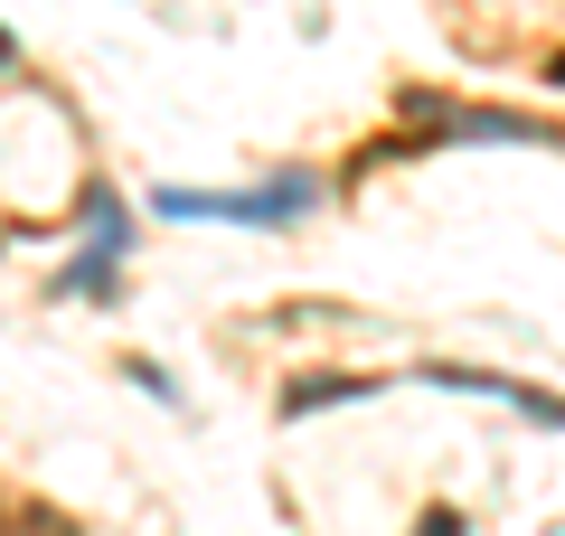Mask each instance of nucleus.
I'll use <instances>...</instances> for the list:
<instances>
[{"mask_svg":"<svg viewBox=\"0 0 565 536\" xmlns=\"http://www.w3.org/2000/svg\"><path fill=\"white\" fill-rule=\"evenodd\" d=\"M0 57H10V39H0Z\"/></svg>","mask_w":565,"mask_h":536,"instance_id":"obj_4","label":"nucleus"},{"mask_svg":"<svg viewBox=\"0 0 565 536\" xmlns=\"http://www.w3.org/2000/svg\"><path fill=\"white\" fill-rule=\"evenodd\" d=\"M340 396H367V377H302L282 396V415H302V405H340Z\"/></svg>","mask_w":565,"mask_h":536,"instance_id":"obj_1","label":"nucleus"},{"mask_svg":"<svg viewBox=\"0 0 565 536\" xmlns=\"http://www.w3.org/2000/svg\"><path fill=\"white\" fill-rule=\"evenodd\" d=\"M0 536H76V517L66 508H20V517H0Z\"/></svg>","mask_w":565,"mask_h":536,"instance_id":"obj_2","label":"nucleus"},{"mask_svg":"<svg viewBox=\"0 0 565 536\" xmlns=\"http://www.w3.org/2000/svg\"><path fill=\"white\" fill-rule=\"evenodd\" d=\"M546 85H565V47H556V57H546Z\"/></svg>","mask_w":565,"mask_h":536,"instance_id":"obj_3","label":"nucleus"}]
</instances>
